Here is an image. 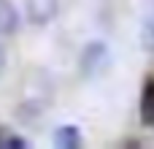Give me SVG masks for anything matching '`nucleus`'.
<instances>
[{
	"label": "nucleus",
	"instance_id": "nucleus-1",
	"mask_svg": "<svg viewBox=\"0 0 154 149\" xmlns=\"http://www.w3.org/2000/svg\"><path fill=\"white\" fill-rule=\"evenodd\" d=\"M111 65V52L103 41H92L84 46L81 57H79V68L87 79H95L100 73H106V68Z\"/></svg>",
	"mask_w": 154,
	"mask_h": 149
},
{
	"label": "nucleus",
	"instance_id": "nucleus-7",
	"mask_svg": "<svg viewBox=\"0 0 154 149\" xmlns=\"http://www.w3.org/2000/svg\"><path fill=\"white\" fill-rule=\"evenodd\" d=\"M3 149H8V147H16V149H27L30 147V141L27 138H16V136H3V144H0Z\"/></svg>",
	"mask_w": 154,
	"mask_h": 149
},
{
	"label": "nucleus",
	"instance_id": "nucleus-4",
	"mask_svg": "<svg viewBox=\"0 0 154 149\" xmlns=\"http://www.w3.org/2000/svg\"><path fill=\"white\" fill-rule=\"evenodd\" d=\"M141 122L154 128V79H146L141 90Z\"/></svg>",
	"mask_w": 154,
	"mask_h": 149
},
{
	"label": "nucleus",
	"instance_id": "nucleus-8",
	"mask_svg": "<svg viewBox=\"0 0 154 149\" xmlns=\"http://www.w3.org/2000/svg\"><path fill=\"white\" fill-rule=\"evenodd\" d=\"M3 71H5V49L0 46V73H3Z\"/></svg>",
	"mask_w": 154,
	"mask_h": 149
},
{
	"label": "nucleus",
	"instance_id": "nucleus-2",
	"mask_svg": "<svg viewBox=\"0 0 154 149\" xmlns=\"http://www.w3.org/2000/svg\"><path fill=\"white\" fill-rule=\"evenodd\" d=\"M24 11L32 24H49L60 11V0H24Z\"/></svg>",
	"mask_w": 154,
	"mask_h": 149
},
{
	"label": "nucleus",
	"instance_id": "nucleus-5",
	"mask_svg": "<svg viewBox=\"0 0 154 149\" xmlns=\"http://www.w3.org/2000/svg\"><path fill=\"white\" fill-rule=\"evenodd\" d=\"M54 147L57 149H79L81 147V133L76 125H62L54 133Z\"/></svg>",
	"mask_w": 154,
	"mask_h": 149
},
{
	"label": "nucleus",
	"instance_id": "nucleus-9",
	"mask_svg": "<svg viewBox=\"0 0 154 149\" xmlns=\"http://www.w3.org/2000/svg\"><path fill=\"white\" fill-rule=\"evenodd\" d=\"M0 144H3V133H0Z\"/></svg>",
	"mask_w": 154,
	"mask_h": 149
},
{
	"label": "nucleus",
	"instance_id": "nucleus-3",
	"mask_svg": "<svg viewBox=\"0 0 154 149\" xmlns=\"http://www.w3.org/2000/svg\"><path fill=\"white\" fill-rule=\"evenodd\" d=\"M22 24V16L14 0H0V35H14Z\"/></svg>",
	"mask_w": 154,
	"mask_h": 149
},
{
	"label": "nucleus",
	"instance_id": "nucleus-6",
	"mask_svg": "<svg viewBox=\"0 0 154 149\" xmlns=\"http://www.w3.org/2000/svg\"><path fill=\"white\" fill-rule=\"evenodd\" d=\"M141 43H143V49H146L149 54H154V16L143 22V30H141Z\"/></svg>",
	"mask_w": 154,
	"mask_h": 149
}]
</instances>
